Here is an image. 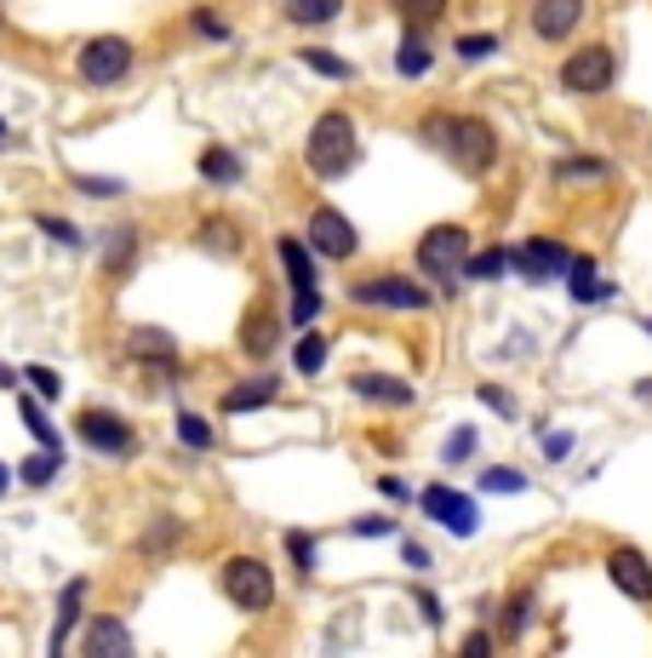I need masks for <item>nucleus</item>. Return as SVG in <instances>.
<instances>
[{
    "label": "nucleus",
    "instance_id": "nucleus-16",
    "mask_svg": "<svg viewBox=\"0 0 652 658\" xmlns=\"http://www.w3.org/2000/svg\"><path fill=\"white\" fill-rule=\"evenodd\" d=\"M275 252H281V264H287V281H292V287H315L310 241H298V235H281V241H275Z\"/></svg>",
    "mask_w": 652,
    "mask_h": 658
},
{
    "label": "nucleus",
    "instance_id": "nucleus-30",
    "mask_svg": "<svg viewBox=\"0 0 652 658\" xmlns=\"http://www.w3.org/2000/svg\"><path fill=\"white\" fill-rule=\"evenodd\" d=\"M326 367V338H298V372H321Z\"/></svg>",
    "mask_w": 652,
    "mask_h": 658
},
{
    "label": "nucleus",
    "instance_id": "nucleus-25",
    "mask_svg": "<svg viewBox=\"0 0 652 658\" xmlns=\"http://www.w3.org/2000/svg\"><path fill=\"white\" fill-rule=\"evenodd\" d=\"M298 64H310V69H321L326 81H356V64H344L338 53H304Z\"/></svg>",
    "mask_w": 652,
    "mask_h": 658
},
{
    "label": "nucleus",
    "instance_id": "nucleus-14",
    "mask_svg": "<svg viewBox=\"0 0 652 658\" xmlns=\"http://www.w3.org/2000/svg\"><path fill=\"white\" fill-rule=\"evenodd\" d=\"M275 338H281V321H275V315L264 310V303H258V310L241 321V349H246L253 361H264L269 349H275Z\"/></svg>",
    "mask_w": 652,
    "mask_h": 658
},
{
    "label": "nucleus",
    "instance_id": "nucleus-11",
    "mask_svg": "<svg viewBox=\"0 0 652 658\" xmlns=\"http://www.w3.org/2000/svg\"><path fill=\"white\" fill-rule=\"evenodd\" d=\"M310 246L326 252V258H349V252H356V223H349L338 207H321L310 218Z\"/></svg>",
    "mask_w": 652,
    "mask_h": 658
},
{
    "label": "nucleus",
    "instance_id": "nucleus-3",
    "mask_svg": "<svg viewBox=\"0 0 652 658\" xmlns=\"http://www.w3.org/2000/svg\"><path fill=\"white\" fill-rule=\"evenodd\" d=\"M464 258H469V235L458 230V223H435V230L418 241V264H423V275H430L435 287H453Z\"/></svg>",
    "mask_w": 652,
    "mask_h": 658
},
{
    "label": "nucleus",
    "instance_id": "nucleus-41",
    "mask_svg": "<svg viewBox=\"0 0 652 658\" xmlns=\"http://www.w3.org/2000/svg\"><path fill=\"white\" fill-rule=\"evenodd\" d=\"M127 258H132V230H120V235H115V246H109V269H120Z\"/></svg>",
    "mask_w": 652,
    "mask_h": 658
},
{
    "label": "nucleus",
    "instance_id": "nucleus-48",
    "mask_svg": "<svg viewBox=\"0 0 652 658\" xmlns=\"http://www.w3.org/2000/svg\"><path fill=\"white\" fill-rule=\"evenodd\" d=\"M0 138H7V120H0Z\"/></svg>",
    "mask_w": 652,
    "mask_h": 658
},
{
    "label": "nucleus",
    "instance_id": "nucleus-40",
    "mask_svg": "<svg viewBox=\"0 0 652 658\" xmlns=\"http://www.w3.org/2000/svg\"><path fill=\"white\" fill-rule=\"evenodd\" d=\"M195 30H200V35H212V41H223V35H230V30L218 23V12H207V7L195 12Z\"/></svg>",
    "mask_w": 652,
    "mask_h": 658
},
{
    "label": "nucleus",
    "instance_id": "nucleus-9",
    "mask_svg": "<svg viewBox=\"0 0 652 658\" xmlns=\"http://www.w3.org/2000/svg\"><path fill=\"white\" fill-rule=\"evenodd\" d=\"M423 510H430L453 539H469L475 527H481V510H475V498H464V493H453V487H430V493H423Z\"/></svg>",
    "mask_w": 652,
    "mask_h": 658
},
{
    "label": "nucleus",
    "instance_id": "nucleus-18",
    "mask_svg": "<svg viewBox=\"0 0 652 658\" xmlns=\"http://www.w3.org/2000/svg\"><path fill=\"white\" fill-rule=\"evenodd\" d=\"M127 647H132V636H127V624H115V619H97V624L86 630V653H92V658L127 653Z\"/></svg>",
    "mask_w": 652,
    "mask_h": 658
},
{
    "label": "nucleus",
    "instance_id": "nucleus-28",
    "mask_svg": "<svg viewBox=\"0 0 652 658\" xmlns=\"http://www.w3.org/2000/svg\"><path fill=\"white\" fill-rule=\"evenodd\" d=\"M23 424H30V436H35L40 447H53V452H58V429L46 424V413L35 407V401H23Z\"/></svg>",
    "mask_w": 652,
    "mask_h": 658
},
{
    "label": "nucleus",
    "instance_id": "nucleus-23",
    "mask_svg": "<svg viewBox=\"0 0 652 658\" xmlns=\"http://www.w3.org/2000/svg\"><path fill=\"white\" fill-rule=\"evenodd\" d=\"M81 596H86V585H69V590H63V601H58V636H53V653H63L74 619H81Z\"/></svg>",
    "mask_w": 652,
    "mask_h": 658
},
{
    "label": "nucleus",
    "instance_id": "nucleus-44",
    "mask_svg": "<svg viewBox=\"0 0 652 658\" xmlns=\"http://www.w3.org/2000/svg\"><path fill=\"white\" fill-rule=\"evenodd\" d=\"M469 447H475V436H469V429H458V436L446 441V459H469Z\"/></svg>",
    "mask_w": 652,
    "mask_h": 658
},
{
    "label": "nucleus",
    "instance_id": "nucleus-2",
    "mask_svg": "<svg viewBox=\"0 0 652 658\" xmlns=\"http://www.w3.org/2000/svg\"><path fill=\"white\" fill-rule=\"evenodd\" d=\"M304 161L315 178H344L349 166H356V126H349V115H321L315 132L304 143Z\"/></svg>",
    "mask_w": 652,
    "mask_h": 658
},
{
    "label": "nucleus",
    "instance_id": "nucleus-42",
    "mask_svg": "<svg viewBox=\"0 0 652 658\" xmlns=\"http://www.w3.org/2000/svg\"><path fill=\"white\" fill-rule=\"evenodd\" d=\"M487 653H492V636H481V630L464 636V658H487Z\"/></svg>",
    "mask_w": 652,
    "mask_h": 658
},
{
    "label": "nucleus",
    "instance_id": "nucleus-17",
    "mask_svg": "<svg viewBox=\"0 0 652 658\" xmlns=\"http://www.w3.org/2000/svg\"><path fill=\"white\" fill-rule=\"evenodd\" d=\"M356 395L389 401V407H407V401H412V390L400 384V378H384V372H361V378H356Z\"/></svg>",
    "mask_w": 652,
    "mask_h": 658
},
{
    "label": "nucleus",
    "instance_id": "nucleus-47",
    "mask_svg": "<svg viewBox=\"0 0 652 658\" xmlns=\"http://www.w3.org/2000/svg\"><path fill=\"white\" fill-rule=\"evenodd\" d=\"M7 481H12V470H7V464H0V493H7Z\"/></svg>",
    "mask_w": 652,
    "mask_h": 658
},
{
    "label": "nucleus",
    "instance_id": "nucleus-26",
    "mask_svg": "<svg viewBox=\"0 0 652 658\" xmlns=\"http://www.w3.org/2000/svg\"><path fill=\"white\" fill-rule=\"evenodd\" d=\"M423 69H430V46H423L418 35H407V41H400V74H407V81H418Z\"/></svg>",
    "mask_w": 652,
    "mask_h": 658
},
{
    "label": "nucleus",
    "instance_id": "nucleus-36",
    "mask_svg": "<svg viewBox=\"0 0 652 658\" xmlns=\"http://www.w3.org/2000/svg\"><path fill=\"white\" fill-rule=\"evenodd\" d=\"M464 269L469 275H504L510 258H504V252H481V258H464Z\"/></svg>",
    "mask_w": 652,
    "mask_h": 658
},
{
    "label": "nucleus",
    "instance_id": "nucleus-12",
    "mask_svg": "<svg viewBox=\"0 0 652 658\" xmlns=\"http://www.w3.org/2000/svg\"><path fill=\"white\" fill-rule=\"evenodd\" d=\"M607 573H613V585L630 601H652V567H647L641 550H613L607 555Z\"/></svg>",
    "mask_w": 652,
    "mask_h": 658
},
{
    "label": "nucleus",
    "instance_id": "nucleus-34",
    "mask_svg": "<svg viewBox=\"0 0 652 658\" xmlns=\"http://www.w3.org/2000/svg\"><path fill=\"white\" fill-rule=\"evenodd\" d=\"M481 487H487V493H521V487H526V475H515V470H487V475H481Z\"/></svg>",
    "mask_w": 652,
    "mask_h": 658
},
{
    "label": "nucleus",
    "instance_id": "nucleus-13",
    "mask_svg": "<svg viewBox=\"0 0 652 658\" xmlns=\"http://www.w3.org/2000/svg\"><path fill=\"white\" fill-rule=\"evenodd\" d=\"M584 23V0H533V30L544 41H567Z\"/></svg>",
    "mask_w": 652,
    "mask_h": 658
},
{
    "label": "nucleus",
    "instance_id": "nucleus-39",
    "mask_svg": "<svg viewBox=\"0 0 652 658\" xmlns=\"http://www.w3.org/2000/svg\"><path fill=\"white\" fill-rule=\"evenodd\" d=\"M30 384H35V390H40L46 401H53V395L63 390V384H58V372H46V367H30Z\"/></svg>",
    "mask_w": 652,
    "mask_h": 658
},
{
    "label": "nucleus",
    "instance_id": "nucleus-32",
    "mask_svg": "<svg viewBox=\"0 0 652 658\" xmlns=\"http://www.w3.org/2000/svg\"><path fill=\"white\" fill-rule=\"evenodd\" d=\"M526 619H533V596H515V601H510V613H504V642H515V636H521Z\"/></svg>",
    "mask_w": 652,
    "mask_h": 658
},
{
    "label": "nucleus",
    "instance_id": "nucleus-20",
    "mask_svg": "<svg viewBox=\"0 0 652 658\" xmlns=\"http://www.w3.org/2000/svg\"><path fill=\"white\" fill-rule=\"evenodd\" d=\"M132 356L138 361H172L178 349H172V338L155 333V326H138V333H132Z\"/></svg>",
    "mask_w": 652,
    "mask_h": 658
},
{
    "label": "nucleus",
    "instance_id": "nucleus-21",
    "mask_svg": "<svg viewBox=\"0 0 652 658\" xmlns=\"http://www.w3.org/2000/svg\"><path fill=\"white\" fill-rule=\"evenodd\" d=\"M269 395H275V384H269V378H253V384H241V390H230V395H223V413L269 407Z\"/></svg>",
    "mask_w": 652,
    "mask_h": 658
},
{
    "label": "nucleus",
    "instance_id": "nucleus-4",
    "mask_svg": "<svg viewBox=\"0 0 652 658\" xmlns=\"http://www.w3.org/2000/svg\"><path fill=\"white\" fill-rule=\"evenodd\" d=\"M223 596H230L241 613H264L275 601V578L258 555H235V562H223Z\"/></svg>",
    "mask_w": 652,
    "mask_h": 658
},
{
    "label": "nucleus",
    "instance_id": "nucleus-29",
    "mask_svg": "<svg viewBox=\"0 0 652 658\" xmlns=\"http://www.w3.org/2000/svg\"><path fill=\"white\" fill-rule=\"evenodd\" d=\"M315 315H321V292H315V287H292V321L310 326Z\"/></svg>",
    "mask_w": 652,
    "mask_h": 658
},
{
    "label": "nucleus",
    "instance_id": "nucleus-46",
    "mask_svg": "<svg viewBox=\"0 0 652 658\" xmlns=\"http://www.w3.org/2000/svg\"><path fill=\"white\" fill-rule=\"evenodd\" d=\"M418 607H423V619H430V624H441V601L435 596H418Z\"/></svg>",
    "mask_w": 652,
    "mask_h": 658
},
{
    "label": "nucleus",
    "instance_id": "nucleus-19",
    "mask_svg": "<svg viewBox=\"0 0 652 658\" xmlns=\"http://www.w3.org/2000/svg\"><path fill=\"white\" fill-rule=\"evenodd\" d=\"M195 241H200V246H212V252H223V258H230V252H241V230H235L230 218H207Z\"/></svg>",
    "mask_w": 652,
    "mask_h": 658
},
{
    "label": "nucleus",
    "instance_id": "nucleus-6",
    "mask_svg": "<svg viewBox=\"0 0 652 658\" xmlns=\"http://www.w3.org/2000/svg\"><path fill=\"white\" fill-rule=\"evenodd\" d=\"M613 74H618V64H613L607 46H584V53H572L561 64V86L567 92H607Z\"/></svg>",
    "mask_w": 652,
    "mask_h": 658
},
{
    "label": "nucleus",
    "instance_id": "nucleus-33",
    "mask_svg": "<svg viewBox=\"0 0 652 658\" xmlns=\"http://www.w3.org/2000/svg\"><path fill=\"white\" fill-rule=\"evenodd\" d=\"M601 172H607V161H561V166H556V178L572 184V178H601Z\"/></svg>",
    "mask_w": 652,
    "mask_h": 658
},
{
    "label": "nucleus",
    "instance_id": "nucleus-5",
    "mask_svg": "<svg viewBox=\"0 0 652 658\" xmlns=\"http://www.w3.org/2000/svg\"><path fill=\"white\" fill-rule=\"evenodd\" d=\"M74 69H81V81H86V86H115L120 74L132 69V46L120 41V35H97V41L81 46Z\"/></svg>",
    "mask_w": 652,
    "mask_h": 658
},
{
    "label": "nucleus",
    "instance_id": "nucleus-27",
    "mask_svg": "<svg viewBox=\"0 0 652 658\" xmlns=\"http://www.w3.org/2000/svg\"><path fill=\"white\" fill-rule=\"evenodd\" d=\"M178 436H184V447H212V424L200 413H178Z\"/></svg>",
    "mask_w": 652,
    "mask_h": 658
},
{
    "label": "nucleus",
    "instance_id": "nucleus-15",
    "mask_svg": "<svg viewBox=\"0 0 652 658\" xmlns=\"http://www.w3.org/2000/svg\"><path fill=\"white\" fill-rule=\"evenodd\" d=\"M567 287H572V303H601L613 287H601V275H595V264L590 258H567Z\"/></svg>",
    "mask_w": 652,
    "mask_h": 658
},
{
    "label": "nucleus",
    "instance_id": "nucleus-37",
    "mask_svg": "<svg viewBox=\"0 0 652 658\" xmlns=\"http://www.w3.org/2000/svg\"><path fill=\"white\" fill-rule=\"evenodd\" d=\"M487 53H498L492 35H464V41H458V58H487Z\"/></svg>",
    "mask_w": 652,
    "mask_h": 658
},
{
    "label": "nucleus",
    "instance_id": "nucleus-24",
    "mask_svg": "<svg viewBox=\"0 0 652 658\" xmlns=\"http://www.w3.org/2000/svg\"><path fill=\"white\" fill-rule=\"evenodd\" d=\"M200 178H212V184H235V178H241V161L230 155V149H207V155H200Z\"/></svg>",
    "mask_w": 652,
    "mask_h": 658
},
{
    "label": "nucleus",
    "instance_id": "nucleus-43",
    "mask_svg": "<svg viewBox=\"0 0 652 658\" xmlns=\"http://www.w3.org/2000/svg\"><path fill=\"white\" fill-rule=\"evenodd\" d=\"M40 230H46V235H58V241H69V246H74V241H81V235H74V230H69V223H63V218H40Z\"/></svg>",
    "mask_w": 652,
    "mask_h": 658
},
{
    "label": "nucleus",
    "instance_id": "nucleus-31",
    "mask_svg": "<svg viewBox=\"0 0 652 658\" xmlns=\"http://www.w3.org/2000/svg\"><path fill=\"white\" fill-rule=\"evenodd\" d=\"M53 475H58V452H53V447H46L40 459H30V464H23V481H30V487H46Z\"/></svg>",
    "mask_w": 652,
    "mask_h": 658
},
{
    "label": "nucleus",
    "instance_id": "nucleus-8",
    "mask_svg": "<svg viewBox=\"0 0 652 658\" xmlns=\"http://www.w3.org/2000/svg\"><path fill=\"white\" fill-rule=\"evenodd\" d=\"M356 303H389V310H430V292L400 281V275H372V281H356L349 287Z\"/></svg>",
    "mask_w": 652,
    "mask_h": 658
},
{
    "label": "nucleus",
    "instance_id": "nucleus-22",
    "mask_svg": "<svg viewBox=\"0 0 652 658\" xmlns=\"http://www.w3.org/2000/svg\"><path fill=\"white\" fill-rule=\"evenodd\" d=\"M338 12H344V0H287L292 23H333Z\"/></svg>",
    "mask_w": 652,
    "mask_h": 658
},
{
    "label": "nucleus",
    "instance_id": "nucleus-35",
    "mask_svg": "<svg viewBox=\"0 0 652 658\" xmlns=\"http://www.w3.org/2000/svg\"><path fill=\"white\" fill-rule=\"evenodd\" d=\"M287 555L298 562V573H310V562H315V539H310V533H287Z\"/></svg>",
    "mask_w": 652,
    "mask_h": 658
},
{
    "label": "nucleus",
    "instance_id": "nucleus-45",
    "mask_svg": "<svg viewBox=\"0 0 652 658\" xmlns=\"http://www.w3.org/2000/svg\"><path fill=\"white\" fill-rule=\"evenodd\" d=\"M356 533H361V539H379V533H389V521H372V516H366V521H356Z\"/></svg>",
    "mask_w": 652,
    "mask_h": 658
},
{
    "label": "nucleus",
    "instance_id": "nucleus-38",
    "mask_svg": "<svg viewBox=\"0 0 652 658\" xmlns=\"http://www.w3.org/2000/svg\"><path fill=\"white\" fill-rule=\"evenodd\" d=\"M395 7H400V18H441L446 0H395Z\"/></svg>",
    "mask_w": 652,
    "mask_h": 658
},
{
    "label": "nucleus",
    "instance_id": "nucleus-10",
    "mask_svg": "<svg viewBox=\"0 0 652 658\" xmlns=\"http://www.w3.org/2000/svg\"><path fill=\"white\" fill-rule=\"evenodd\" d=\"M74 429H81V441L97 447V452H132V424H127V418H115V413L86 407L81 418H74Z\"/></svg>",
    "mask_w": 652,
    "mask_h": 658
},
{
    "label": "nucleus",
    "instance_id": "nucleus-7",
    "mask_svg": "<svg viewBox=\"0 0 652 658\" xmlns=\"http://www.w3.org/2000/svg\"><path fill=\"white\" fill-rule=\"evenodd\" d=\"M504 258H510V269H521V275H526V281H549V275H561V269H567V258H572V252H567L561 241L538 235V241H521V246H510Z\"/></svg>",
    "mask_w": 652,
    "mask_h": 658
},
{
    "label": "nucleus",
    "instance_id": "nucleus-1",
    "mask_svg": "<svg viewBox=\"0 0 652 658\" xmlns=\"http://www.w3.org/2000/svg\"><path fill=\"white\" fill-rule=\"evenodd\" d=\"M418 138L441 149V155H453L464 172H487L498 161V138H492V126L481 120H464V115H430V120H418Z\"/></svg>",
    "mask_w": 652,
    "mask_h": 658
}]
</instances>
